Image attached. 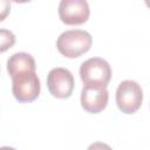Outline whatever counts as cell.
I'll return each mask as SVG.
<instances>
[{
  "label": "cell",
  "instance_id": "obj_2",
  "mask_svg": "<svg viewBox=\"0 0 150 150\" xmlns=\"http://www.w3.org/2000/svg\"><path fill=\"white\" fill-rule=\"evenodd\" d=\"M12 79V91L20 103H29L38 98L41 90L40 80L35 70L16 74Z\"/></svg>",
  "mask_w": 150,
  "mask_h": 150
},
{
  "label": "cell",
  "instance_id": "obj_9",
  "mask_svg": "<svg viewBox=\"0 0 150 150\" xmlns=\"http://www.w3.org/2000/svg\"><path fill=\"white\" fill-rule=\"evenodd\" d=\"M0 34H1V52L4 53L6 49L11 48L14 45L15 36H14V34L12 32L6 30V29H1Z\"/></svg>",
  "mask_w": 150,
  "mask_h": 150
},
{
  "label": "cell",
  "instance_id": "obj_10",
  "mask_svg": "<svg viewBox=\"0 0 150 150\" xmlns=\"http://www.w3.org/2000/svg\"><path fill=\"white\" fill-rule=\"evenodd\" d=\"M9 1H13V2H16V4H25V2H28L30 0H9Z\"/></svg>",
  "mask_w": 150,
  "mask_h": 150
},
{
  "label": "cell",
  "instance_id": "obj_1",
  "mask_svg": "<svg viewBox=\"0 0 150 150\" xmlns=\"http://www.w3.org/2000/svg\"><path fill=\"white\" fill-rule=\"evenodd\" d=\"M93 45L91 35L82 29H71L63 32L56 41L60 54L68 59H75L86 54Z\"/></svg>",
  "mask_w": 150,
  "mask_h": 150
},
{
  "label": "cell",
  "instance_id": "obj_8",
  "mask_svg": "<svg viewBox=\"0 0 150 150\" xmlns=\"http://www.w3.org/2000/svg\"><path fill=\"white\" fill-rule=\"evenodd\" d=\"M35 69H36L35 60L28 53H23V52L15 53L7 61V71L11 77L15 76L16 74L28 70H35Z\"/></svg>",
  "mask_w": 150,
  "mask_h": 150
},
{
  "label": "cell",
  "instance_id": "obj_3",
  "mask_svg": "<svg viewBox=\"0 0 150 150\" xmlns=\"http://www.w3.org/2000/svg\"><path fill=\"white\" fill-rule=\"evenodd\" d=\"M80 77L83 84L107 87L111 79V68L104 59L91 57L81 64Z\"/></svg>",
  "mask_w": 150,
  "mask_h": 150
},
{
  "label": "cell",
  "instance_id": "obj_7",
  "mask_svg": "<svg viewBox=\"0 0 150 150\" xmlns=\"http://www.w3.org/2000/svg\"><path fill=\"white\" fill-rule=\"evenodd\" d=\"M109 100L107 87L83 84L81 91V105L90 114H98L105 109Z\"/></svg>",
  "mask_w": 150,
  "mask_h": 150
},
{
  "label": "cell",
  "instance_id": "obj_5",
  "mask_svg": "<svg viewBox=\"0 0 150 150\" xmlns=\"http://www.w3.org/2000/svg\"><path fill=\"white\" fill-rule=\"evenodd\" d=\"M90 8L87 0H61L59 5L60 20L68 26H79L88 21Z\"/></svg>",
  "mask_w": 150,
  "mask_h": 150
},
{
  "label": "cell",
  "instance_id": "obj_11",
  "mask_svg": "<svg viewBox=\"0 0 150 150\" xmlns=\"http://www.w3.org/2000/svg\"><path fill=\"white\" fill-rule=\"evenodd\" d=\"M144 2H145V5H146V7L150 8V0H144Z\"/></svg>",
  "mask_w": 150,
  "mask_h": 150
},
{
  "label": "cell",
  "instance_id": "obj_6",
  "mask_svg": "<svg viewBox=\"0 0 150 150\" xmlns=\"http://www.w3.org/2000/svg\"><path fill=\"white\" fill-rule=\"evenodd\" d=\"M74 76L66 68H53L47 76L49 93L56 98H68L74 90Z\"/></svg>",
  "mask_w": 150,
  "mask_h": 150
},
{
  "label": "cell",
  "instance_id": "obj_4",
  "mask_svg": "<svg viewBox=\"0 0 150 150\" xmlns=\"http://www.w3.org/2000/svg\"><path fill=\"white\" fill-rule=\"evenodd\" d=\"M142 102L143 90L136 81L124 80L118 84L116 90V104L123 114H135L141 108Z\"/></svg>",
  "mask_w": 150,
  "mask_h": 150
}]
</instances>
